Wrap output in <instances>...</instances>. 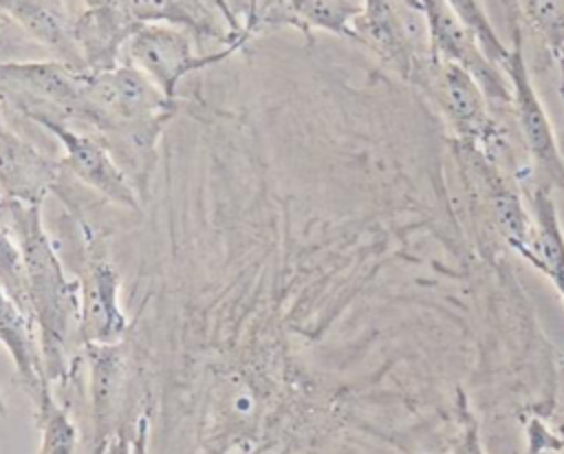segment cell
Wrapping results in <instances>:
<instances>
[{
    "mask_svg": "<svg viewBox=\"0 0 564 454\" xmlns=\"http://www.w3.org/2000/svg\"><path fill=\"white\" fill-rule=\"evenodd\" d=\"M0 223L18 242L24 269L31 317L40 331V350L46 381L66 379L79 322V284L68 280L62 260L42 227L40 203L0 198Z\"/></svg>",
    "mask_w": 564,
    "mask_h": 454,
    "instance_id": "1",
    "label": "cell"
},
{
    "mask_svg": "<svg viewBox=\"0 0 564 454\" xmlns=\"http://www.w3.org/2000/svg\"><path fill=\"white\" fill-rule=\"evenodd\" d=\"M414 86L441 110L458 143H465L498 163L505 148V130L496 119L487 95L465 68L434 55L416 77Z\"/></svg>",
    "mask_w": 564,
    "mask_h": 454,
    "instance_id": "2",
    "label": "cell"
},
{
    "mask_svg": "<svg viewBox=\"0 0 564 454\" xmlns=\"http://www.w3.org/2000/svg\"><path fill=\"white\" fill-rule=\"evenodd\" d=\"M352 33L355 42L370 48L386 68L410 84L434 57L421 11L403 0H361Z\"/></svg>",
    "mask_w": 564,
    "mask_h": 454,
    "instance_id": "3",
    "label": "cell"
},
{
    "mask_svg": "<svg viewBox=\"0 0 564 454\" xmlns=\"http://www.w3.org/2000/svg\"><path fill=\"white\" fill-rule=\"evenodd\" d=\"M194 35L163 22H139L121 48V62L139 68L165 97L176 99L181 79L194 71L227 60L234 46L214 53H198Z\"/></svg>",
    "mask_w": 564,
    "mask_h": 454,
    "instance_id": "4",
    "label": "cell"
},
{
    "mask_svg": "<svg viewBox=\"0 0 564 454\" xmlns=\"http://www.w3.org/2000/svg\"><path fill=\"white\" fill-rule=\"evenodd\" d=\"M505 73L511 82V115L520 130L527 154L533 163L538 181L551 190L564 192V156L557 145L551 119L535 93L527 57L522 51V29L513 24L511 33V57L505 66Z\"/></svg>",
    "mask_w": 564,
    "mask_h": 454,
    "instance_id": "5",
    "label": "cell"
},
{
    "mask_svg": "<svg viewBox=\"0 0 564 454\" xmlns=\"http://www.w3.org/2000/svg\"><path fill=\"white\" fill-rule=\"evenodd\" d=\"M425 22L432 55L458 64L482 88L491 106L511 108V82L507 73L487 57L476 35L454 15L445 0H416Z\"/></svg>",
    "mask_w": 564,
    "mask_h": 454,
    "instance_id": "6",
    "label": "cell"
},
{
    "mask_svg": "<svg viewBox=\"0 0 564 454\" xmlns=\"http://www.w3.org/2000/svg\"><path fill=\"white\" fill-rule=\"evenodd\" d=\"M29 119L40 123L64 145L66 156L62 165L73 172L82 183H86L123 209H141L139 190L123 172V167L112 159L108 145L97 134L77 132L73 126L48 115H31Z\"/></svg>",
    "mask_w": 564,
    "mask_h": 454,
    "instance_id": "7",
    "label": "cell"
},
{
    "mask_svg": "<svg viewBox=\"0 0 564 454\" xmlns=\"http://www.w3.org/2000/svg\"><path fill=\"white\" fill-rule=\"evenodd\" d=\"M79 284L77 342L82 348L93 344H119L126 333V317L119 309V275L106 260L86 264Z\"/></svg>",
    "mask_w": 564,
    "mask_h": 454,
    "instance_id": "8",
    "label": "cell"
},
{
    "mask_svg": "<svg viewBox=\"0 0 564 454\" xmlns=\"http://www.w3.org/2000/svg\"><path fill=\"white\" fill-rule=\"evenodd\" d=\"M88 361V394L93 445H106L108 439L123 428V397H126V353L119 344L86 346Z\"/></svg>",
    "mask_w": 564,
    "mask_h": 454,
    "instance_id": "9",
    "label": "cell"
},
{
    "mask_svg": "<svg viewBox=\"0 0 564 454\" xmlns=\"http://www.w3.org/2000/svg\"><path fill=\"white\" fill-rule=\"evenodd\" d=\"M357 13L359 4L350 0H260L247 37L280 26H293L308 40L313 31L355 40L352 20Z\"/></svg>",
    "mask_w": 564,
    "mask_h": 454,
    "instance_id": "10",
    "label": "cell"
},
{
    "mask_svg": "<svg viewBox=\"0 0 564 454\" xmlns=\"http://www.w3.org/2000/svg\"><path fill=\"white\" fill-rule=\"evenodd\" d=\"M0 11L46 46L57 62L86 71L75 42L77 15L68 13L62 0H0Z\"/></svg>",
    "mask_w": 564,
    "mask_h": 454,
    "instance_id": "11",
    "label": "cell"
},
{
    "mask_svg": "<svg viewBox=\"0 0 564 454\" xmlns=\"http://www.w3.org/2000/svg\"><path fill=\"white\" fill-rule=\"evenodd\" d=\"M59 163L44 159L31 143L15 137L0 121V194L29 203H42L57 185Z\"/></svg>",
    "mask_w": 564,
    "mask_h": 454,
    "instance_id": "12",
    "label": "cell"
},
{
    "mask_svg": "<svg viewBox=\"0 0 564 454\" xmlns=\"http://www.w3.org/2000/svg\"><path fill=\"white\" fill-rule=\"evenodd\" d=\"M529 203L533 234L522 260L538 269L555 287V291L564 295V231L551 187L533 179L529 183Z\"/></svg>",
    "mask_w": 564,
    "mask_h": 454,
    "instance_id": "13",
    "label": "cell"
},
{
    "mask_svg": "<svg viewBox=\"0 0 564 454\" xmlns=\"http://www.w3.org/2000/svg\"><path fill=\"white\" fill-rule=\"evenodd\" d=\"M0 344L9 350L20 383L35 399L48 383L42 364V350L35 344V324L0 289Z\"/></svg>",
    "mask_w": 564,
    "mask_h": 454,
    "instance_id": "14",
    "label": "cell"
},
{
    "mask_svg": "<svg viewBox=\"0 0 564 454\" xmlns=\"http://www.w3.org/2000/svg\"><path fill=\"white\" fill-rule=\"evenodd\" d=\"M33 401L37 406V425H40L37 454H75L77 430L68 419L66 410L53 397L51 383H46Z\"/></svg>",
    "mask_w": 564,
    "mask_h": 454,
    "instance_id": "15",
    "label": "cell"
},
{
    "mask_svg": "<svg viewBox=\"0 0 564 454\" xmlns=\"http://www.w3.org/2000/svg\"><path fill=\"white\" fill-rule=\"evenodd\" d=\"M445 2L454 11V15L476 35V40L480 42L487 57L505 71V66L511 57V46H507L502 42V37L498 35L482 2L480 0H445Z\"/></svg>",
    "mask_w": 564,
    "mask_h": 454,
    "instance_id": "16",
    "label": "cell"
},
{
    "mask_svg": "<svg viewBox=\"0 0 564 454\" xmlns=\"http://www.w3.org/2000/svg\"><path fill=\"white\" fill-rule=\"evenodd\" d=\"M522 18L544 40L553 60L564 55V0H516Z\"/></svg>",
    "mask_w": 564,
    "mask_h": 454,
    "instance_id": "17",
    "label": "cell"
},
{
    "mask_svg": "<svg viewBox=\"0 0 564 454\" xmlns=\"http://www.w3.org/2000/svg\"><path fill=\"white\" fill-rule=\"evenodd\" d=\"M0 289L11 298V302L33 322L29 289H26V269L24 258L13 240V236L0 223Z\"/></svg>",
    "mask_w": 564,
    "mask_h": 454,
    "instance_id": "18",
    "label": "cell"
},
{
    "mask_svg": "<svg viewBox=\"0 0 564 454\" xmlns=\"http://www.w3.org/2000/svg\"><path fill=\"white\" fill-rule=\"evenodd\" d=\"M148 436H150V421L145 414H141L134 419L132 425L126 423L108 439L104 454H150Z\"/></svg>",
    "mask_w": 564,
    "mask_h": 454,
    "instance_id": "19",
    "label": "cell"
},
{
    "mask_svg": "<svg viewBox=\"0 0 564 454\" xmlns=\"http://www.w3.org/2000/svg\"><path fill=\"white\" fill-rule=\"evenodd\" d=\"M458 419H460V432L445 454H485L480 434H478V421L471 414L467 399L463 394L458 397Z\"/></svg>",
    "mask_w": 564,
    "mask_h": 454,
    "instance_id": "20",
    "label": "cell"
},
{
    "mask_svg": "<svg viewBox=\"0 0 564 454\" xmlns=\"http://www.w3.org/2000/svg\"><path fill=\"white\" fill-rule=\"evenodd\" d=\"M227 4H229V9H231L234 18L240 22L242 33H245V37H247V29H249V24H251L253 18H256V11H258L260 0H227ZM247 40H249V37H247Z\"/></svg>",
    "mask_w": 564,
    "mask_h": 454,
    "instance_id": "21",
    "label": "cell"
},
{
    "mask_svg": "<svg viewBox=\"0 0 564 454\" xmlns=\"http://www.w3.org/2000/svg\"><path fill=\"white\" fill-rule=\"evenodd\" d=\"M223 20H225V24H227V29L231 31V35L240 42V44H245L247 42V37H245V33H242V26H240V22L234 18V13H231V9H229V4H227V0H205Z\"/></svg>",
    "mask_w": 564,
    "mask_h": 454,
    "instance_id": "22",
    "label": "cell"
},
{
    "mask_svg": "<svg viewBox=\"0 0 564 454\" xmlns=\"http://www.w3.org/2000/svg\"><path fill=\"white\" fill-rule=\"evenodd\" d=\"M555 64H557V73H560L557 93H560V99H562V104H564V55H562V57H557V60H555Z\"/></svg>",
    "mask_w": 564,
    "mask_h": 454,
    "instance_id": "23",
    "label": "cell"
},
{
    "mask_svg": "<svg viewBox=\"0 0 564 454\" xmlns=\"http://www.w3.org/2000/svg\"><path fill=\"white\" fill-rule=\"evenodd\" d=\"M104 450H106V445H93L90 454H104Z\"/></svg>",
    "mask_w": 564,
    "mask_h": 454,
    "instance_id": "24",
    "label": "cell"
},
{
    "mask_svg": "<svg viewBox=\"0 0 564 454\" xmlns=\"http://www.w3.org/2000/svg\"><path fill=\"white\" fill-rule=\"evenodd\" d=\"M408 7H412V9H416L419 11V2L416 0H403Z\"/></svg>",
    "mask_w": 564,
    "mask_h": 454,
    "instance_id": "25",
    "label": "cell"
},
{
    "mask_svg": "<svg viewBox=\"0 0 564 454\" xmlns=\"http://www.w3.org/2000/svg\"><path fill=\"white\" fill-rule=\"evenodd\" d=\"M540 454H557V452H540Z\"/></svg>",
    "mask_w": 564,
    "mask_h": 454,
    "instance_id": "26",
    "label": "cell"
},
{
    "mask_svg": "<svg viewBox=\"0 0 564 454\" xmlns=\"http://www.w3.org/2000/svg\"><path fill=\"white\" fill-rule=\"evenodd\" d=\"M2 18H4V13H2V11H0V22H2Z\"/></svg>",
    "mask_w": 564,
    "mask_h": 454,
    "instance_id": "27",
    "label": "cell"
},
{
    "mask_svg": "<svg viewBox=\"0 0 564 454\" xmlns=\"http://www.w3.org/2000/svg\"><path fill=\"white\" fill-rule=\"evenodd\" d=\"M562 300H564V295H562Z\"/></svg>",
    "mask_w": 564,
    "mask_h": 454,
    "instance_id": "28",
    "label": "cell"
}]
</instances>
